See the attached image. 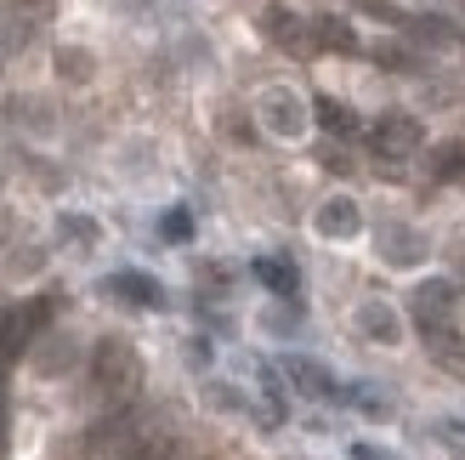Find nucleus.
Masks as SVG:
<instances>
[{
  "label": "nucleus",
  "mask_w": 465,
  "mask_h": 460,
  "mask_svg": "<svg viewBox=\"0 0 465 460\" xmlns=\"http://www.w3.org/2000/svg\"><path fill=\"white\" fill-rule=\"evenodd\" d=\"M358 330H363V341H375V347H398L403 318L391 313L386 302H363V307H358Z\"/></svg>",
  "instance_id": "9d476101"
},
{
  "label": "nucleus",
  "mask_w": 465,
  "mask_h": 460,
  "mask_svg": "<svg viewBox=\"0 0 465 460\" xmlns=\"http://www.w3.org/2000/svg\"><path fill=\"white\" fill-rule=\"evenodd\" d=\"M318 234H323V239H352V234H363L358 199H346V194L323 199V205H318Z\"/></svg>",
  "instance_id": "0eeeda50"
},
{
  "label": "nucleus",
  "mask_w": 465,
  "mask_h": 460,
  "mask_svg": "<svg viewBox=\"0 0 465 460\" xmlns=\"http://www.w3.org/2000/svg\"><path fill=\"white\" fill-rule=\"evenodd\" d=\"M403 29L414 35V40H437V45H460V29L449 17H403Z\"/></svg>",
  "instance_id": "f3484780"
},
{
  "label": "nucleus",
  "mask_w": 465,
  "mask_h": 460,
  "mask_svg": "<svg viewBox=\"0 0 465 460\" xmlns=\"http://www.w3.org/2000/svg\"><path fill=\"white\" fill-rule=\"evenodd\" d=\"M17 57V45H12V29H6V17H0V68H6Z\"/></svg>",
  "instance_id": "b1692460"
},
{
  "label": "nucleus",
  "mask_w": 465,
  "mask_h": 460,
  "mask_svg": "<svg viewBox=\"0 0 465 460\" xmlns=\"http://www.w3.org/2000/svg\"><path fill=\"white\" fill-rule=\"evenodd\" d=\"M381 256H386L391 267H414V262L426 256V234H420V227L391 222V227H381Z\"/></svg>",
  "instance_id": "6e6552de"
},
{
  "label": "nucleus",
  "mask_w": 465,
  "mask_h": 460,
  "mask_svg": "<svg viewBox=\"0 0 465 460\" xmlns=\"http://www.w3.org/2000/svg\"><path fill=\"white\" fill-rule=\"evenodd\" d=\"M255 114H262V125H267L272 136H284V143L307 131V103H301L290 85H267L262 97H255Z\"/></svg>",
  "instance_id": "20e7f679"
},
{
  "label": "nucleus",
  "mask_w": 465,
  "mask_h": 460,
  "mask_svg": "<svg viewBox=\"0 0 465 460\" xmlns=\"http://www.w3.org/2000/svg\"><path fill=\"white\" fill-rule=\"evenodd\" d=\"M454 285L449 279H426L420 290L409 295V313H414V325L420 330H443V325H454Z\"/></svg>",
  "instance_id": "39448f33"
},
{
  "label": "nucleus",
  "mask_w": 465,
  "mask_h": 460,
  "mask_svg": "<svg viewBox=\"0 0 465 460\" xmlns=\"http://www.w3.org/2000/svg\"><path fill=\"white\" fill-rule=\"evenodd\" d=\"M63 234H68V239H80V245H91V239H97V227H91L85 216H63Z\"/></svg>",
  "instance_id": "412c9836"
},
{
  "label": "nucleus",
  "mask_w": 465,
  "mask_h": 460,
  "mask_svg": "<svg viewBox=\"0 0 465 460\" xmlns=\"http://www.w3.org/2000/svg\"><path fill=\"white\" fill-rule=\"evenodd\" d=\"M108 290H114V295H125L131 307H165V290H159L148 273H114Z\"/></svg>",
  "instance_id": "f8f14e48"
},
{
  "label": "nucleus",
  "mask_w": 465,
  "mask_h": 460,
  "mask_svg": "<svg viewBox=\"0 0 465 460\" xmlns=\"http://www.w3.org/2000/svg\"><path fill=\"white\" fill-rule=\"evenodd\" d=\"M57 75L85 85L91 80V52H85V45H63V52H57Z\"/></svg>",
  "instance_id": "a211bd4d"
},
{
  "label": "nucleus",
  "mask_w": 465,
  "mask_h": 460,
  "mask_svg": "<svg viewBox=\"0 0 465 460\" xmlns=\"http://www.w3.org/2000/svg\"><path fill=\"white\" fill-rule=\"evenodd\" d=\"M284 375H290L307 398H330V404H335V398H346V393H341V381L323 370V364H312V358H284Z\"/></svg>",
  "instance_id": "1a4fd4ad"
},
{
  "label": "nucleus",
  "mask_w": 465,
  "mask_h": 460,
  "mask_svg": "<svg viewBox=\"0 0 465 460\" xmlns=\"http://www.w3.org/2000/svg\"><path fill=\"white\" fill-rule=\"evenodd\" d=\"M125 460H182V449H176V438H143Z\"/></svg>",
  "instance_id": "6ab92c4d"
},
{
  "label": "nucleus",
  "mask_w": 465,
  "mask_h": 460,
  "mask_svg": "<svg viewBox=\"0 0 465 460\" xmlns=\"http://www.w3.org/2000/svg\"><path fill=\"white\" fill-rule=\"evenodd\" d=\"M375 63H386V68H403V75H409V68H420V57H414V52H403V45H375Z\"/></svg>",
  "instance_id": "aec40b11"
},
{
  "label": "nucleus",
  "mask_w": 465,
  "mask_h": 460,
  "mask_svg": "<svg viewBox=\"0 0 465 460\" xmlns=\"http://www.w3.org/2000/svg\"><path fill=\"white\" fill-rule=\"evenodd\" d=\"M312 29H318V45H330V52H346V57L363 52L358 29H352V23H341V17H312Z\"/></svg>",
  "instance_id": "2eb2a0df"
},
{
  "label": "nucleus",
  "mask_w": 465,
  "mask_h": 460,
  "mask_svg": "<svg viewBox=\"0 0 465 460\" xmlns=\"http://www.w3.org/2000/svg\"><path fill=\"white\" fill-rule=\"evenodd\" d=\"M255 279H262L272 295H284V302L301 290V273H295L290 262H278V256H262V262H255Z\"/></svg>",
  "instance_id": "4468645a"
},
{
  "label": "nucleus",
  "mask_w": 465,
  "mask_h": 460,
  "mask_svg": "<svg viewBox=\"0 0 465 460\" xmlns=\"http://www.w3.org/2000/svg\"><path fill=\"white\" fill-rule=\"evenodd\" d=\"M0 17H6V29H12V45L23 52V45H29L45 23H52V0H6Z\"/></svg>",
  "instance_id": "423d86ee"
},
{
  "label": "nucleus",
  "mask_w": 465,
  "mask_h": 460,
  "mask_svg": "<svg viewBox=\"0 0 465 460\" xmlns=\"http://www.w3.org/2000/svg\"><path fill=\"white\" fill-rule=\"evenodd\" d=\"M431 182H460L465 176V136H454V143H437V154L426 159Z\"/></svg>",
  "instance_id": "ddd939ff"
},
{
  "label": "nucleus",
  "mask_w": 465,
  "mask_h": 460,
  "mask_svg": "<svg viewBox=\"0 0 465 460\" xmlns=\"http://www.w3.org/2000/svg\"><path fill=\"white\" fill-rule=\"evenodd\" d=\"M358 6H363V12H375V17H386V23H403V12L391 6V0H358Z\"/></svg>",
  "instance_id": "5701e85b"
},
{
  "label": "nucleus",
  "mask_w": 465,
  "mask_h": 460,
  "mask_svg": "<svg viewBox=\"0 0 465 460\" xmlns=\"http://www.w3.org/2000/svg\"><path fill=\"white\" fill-rule=\"evenodd\" d=\"M426 335V353L443 364L449 375H465V335L454 330V325H443V330H420Z\"/></svg>",
  "instance_id": "9b49d317"
},
{
  "label": "nucleus",
  "mask_w": 465,
  "mask_h": 460,
  "mask_svg": "<svg viewBox=\"0 0 465 460\" xmlns=\"http://www.w3.org/2000/svg\"><path fill=\"white\" fill-rule=\"evenodd\" d=\"M120 6H131V12H143V6H153V0H120Z\"/></svg>",
  "instance_id": "a878e982"
},
{
  "label": "nucleus",
  "mask_w": 465,
  "mask_h": 460,
  "mask_svg": "<svg viewBox=\"0 0 465 460\" xmlns=\"http://www.w3.org/2000/svg\"><path fill=\"white\" fill-rule=\"evenodd\" d=\"M352 460H386V455H381V449H369V444H358V449H352Z\"/></svg>",
  "instance_id": "393cba45"
},
{
  "label": "nucleus",
  "mask_w": 465,
  "mask_h": 460,
  "mask_svg": "<svg viewBox=\"0 0 465 460\" xmlns=\"http://www.w3.org/2000/svg\"><path fill=\"white\" fill-rule=\"evenodd\" d=\"M188 234H193V216L188 211H171L165 216V239H188Z\"/></svg>",
  "instance_id": "4be33fe9"
},
{
  "label": "nucleus",
  "mask_w": 465,
  "mask_h": 460,
  "mask_svg": "<svg viewBox=\"0 0 465 460\" xmlns=\"http://www.w3.org/2000/svg\"><path fill=\"white\" fill-rule=\"evenodd\" d=\"M136 386H143V358L125 335H103L91 347V393H97L108 409H131Z\"/></svg>",
  "instance_id": "f257e3e1"
},
{
  "label": "nucleus",
  "mask_w": 465,
  "mask_h": 460,
  "mask_svg": "<svg viewBox=\"0 0 465 460\" xmlns=\"http://www.w3.org/2000/svg\"><path fill=\"white\" fill-rule=\"evenodd\" d=\"M312 114H318V125L335 131V136H352L358 131V114L346 108V103H335V97H312Z\"/></svg>",
  "instance_id": "dca6fc26"
},
{
  "label": "nucleus",
  "mask_w": 465,
  "mask_h": 460,
  "mask_svg": "<svg viewBox=\"0 0 465 460\" xmlns=\"http://www.w3.org/2000/svg\"><path fill=\"white\" fill-rule=\"evenodd\" d=\"M426 143V131L414 114H381L375 125H369V148H375V159H386V165H403V159H414Z\"/></svg>",
  "instance_id": "f03ea898"
},
{
  "label": "nucleus",
  "mask_w": 465,
  "mask_h": 460,
  "mask_svg": "<svg viewBox=\"0 0 465 460\" xmlns=\"http://www.w3.org/2000/svg\"><path fill=\"white\" fill-rule=\"evenodd\" d=\"M262 35L278 45V52H290V57H312V52H318L312 17H295L290 6H267V12H262Z\"/></svg>",
  "instance_id": "7ed1b4c3"
}]
</instances>
